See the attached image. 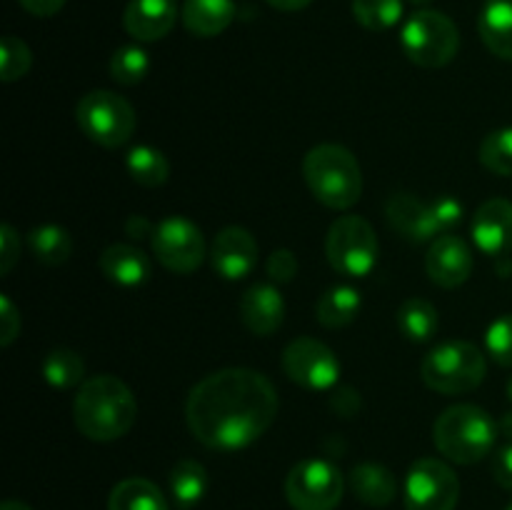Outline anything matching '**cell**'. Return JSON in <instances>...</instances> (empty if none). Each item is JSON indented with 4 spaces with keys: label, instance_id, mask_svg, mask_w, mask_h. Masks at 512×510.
Returning <instances> with one entry per match:
<instances>
[{
    "label": "cell",
    "instance_id": "6da1fadb",
    "mask_svg": "<svg viewBox=\"0 0 512 510\" xmlns=\"http://www.w3.org/2000/svg\"><path fill=\"white\" fill-rule=\"evenodd\" d=\"M278 408V393L268 375L250 368H223L205 375L190 390L185 420L200 443L233 453L265 435Z\"/></svg>",
    "mask_w": 512,
    "mask_h": 510
},
{
    "label": "cell",
    "instance_id": "7a4b0ae2",
    "mask_svg": "<svg viewBox=\"0 0 512 510\" xmlns=\"http://www.w3.org/2000/svg\"><path fill=\"white\" fill-rule=\"evenodd\" d=\"M138 400L133 390L115 375H95L80 383L73 400L75 428L95 443H110L133 428Z\"/></svg>",
    "mask_w": 512,
    "mask_h": 510
},
{
    "label": "cell",
    "instance_id": "3957f363",
    "mask_svg": "<svg viewBox=\"0 0 512 510\" xmlns=\"http://www.w3.org/2000/svg\"><path fill=\"white\" fill-rule=\"evenodd\" d=\"M303 178L315 200L333 210H348L363 195V168L348 148L323 143L303 158Z\"/></svg>",
    "mask_w": 512,
    "mask_h": 510
},
{
    "label": "cell",
    "instance_id": "277c9868",
    "mask_svg": "<svg viewBox=\"0 0 512 510\" xmlns=\"http://www.w3.org/2000/svg\"><path fill=\"white\" fill-rule=\"evenodd\" d=\"M498 423L488 410L460 403L443 410L433 425V443L450 463L473 465L493 450L498 440Z\"/></svg>",
    "mask_w": 512,
    "mask_h": 510
},
{
    "label": "cell",
    "instance_id": "5b68a950",
    "mask_svg": "<svg viewBox=\"0 0 512 510\" xmlns=\"http://www.w3.org/2000/svg\"><path fill=\"white\" fill-rule=\"evenodd\" d=\"M488 373L485 353L465 340H448L430 350L420 365V378L430 390L443 395L470 393Z\"/></svg>",
    "mask_w": 512,
    "mask_h": 510
},
{
    "label": "cell",
    "instance_id": "8992f818",
    "mask_svg": "<svg viewBox=\"0 0 512 510\" xmlns=\"http://www.w3.org/2000/svg\"><path fill=\"white\" fill-rule=\"evenodd\" d=\"M325 255L335 273L345 278H365L378 265V235L360 215H340L325 235Z\"/></svg>",
    "mask_w": 512,
    "mask_h": 510
},
{
    "label": "cell",
    "instance_id": "52a82bcc",
    "mask_svg": "<svg viewBox=\"0 0 512 510\" xmlns=\"http://www.w3.org/2000/svg\"><path fill=\"white\" fill-rule=\"evenodd\" d=\"M75 120L83 135L103 148H120L135 133V110L113 90H90L75 108Z\"/></svg>",
    "mask_w": 512,
    "mask_h": 510
},
{
    "label": "cell",
    "instance_id": "ba28073f",
    "mask_svg": "<svg viewBox=\"0 0 512 510\" xmlns=\"http://www.w3.org/2000/svg\"><path fill=\"white\" fill-rule=\"evenodd\" d=\"M400 45L420 68H443L458 55L460 35L448 15L438 10H418L405 20Z\"/></svg>",
    "mask_w": 512,
    "mask_h": 510
},
{
    "label": "cell",
    "instance_id": "9c48e42d",
    "mask_svg": "<svg viewBox=\"0 0 512 510\" xmlns=\"http://www.w3.org/2000/svg\"><path fill=\"white\" fill-rule=\"evenodd\" d=\"M343 490L340 468L323 458L303 460L285 478V498L295 510H335L343 500Z\"/></svg>",
    "mask_w": 512,
    "mask_h": 510
},
{
    "label": "cell",
    "instance_id": "30bf717a",
    "mask_svg": "<svg viewBox=\"0 0 512 510\" xmlns=\"http://www.w3.org/2000/svg\"><path fill=\"white\" fill-rule=\"evenodd\" d=\"M460 500V480L440 458H420L405 475V510H455Z\"/></svg>",
    "mask_w": 512,
    "mask_h": 510
},
{
    "label": "cell",
    "instance_id": "8fae6325",
    "mask_svg": "<svg viewBox=\"0 0 512 510\" xmlns=\"http://www.w3.org/2000/svg\"><path fill=\"white\" fill-rule=\"evenodd\" d=\"M150 245L160 265L178 275L193 273L205 260L203 230L183 215H170L160 220L150 235Z\"/></svg>",
    "mask_w": 512,
    "mask_h": 510
},
{
    "label": "cell",
    "instance_id": "7c38bea8",
    "mask_svg": "<svg viewBox=\"0 0 512 510\" xmlns=\"http://www.w3.org/2000/svg\"><path fill=\"white\" fill-rule=\"evenodd\" d=\"M283 370L295 385L308 390H330L340 380V360L315 338H295L283 350Z\"/></svg>",
    "mask_w": 512,
    "mask_h": 510
},
{
    "label": "cell",
    "instance_id": "4fadbf2b",
    "mask_svg": "<svg viewBox=\"0 0 512 510\" xmlns=\"http://www.w3.org/2000/svg\"><path fill=\"white\" fill-rule=\"evenodd\" d=\"M258 255V243L240 225L223 228L210 245V263L215 273L225 280L248 278L258 265Z\"/></svg>",
    "mask_w": 512,
    "mask_h": 510
},
{
    "label": "cell",
    "instance_id": "5bb4252c",
    "mask_svg": "<svg viewBox=\"0 0 512 510\" xmlns=\"http://www.w3.org/2000/svg\"><path fill=\"white\" fill-rule=\"evenodd\" d=\"M425 273L440 288H458L473 273V253L460 235L443 233L425 253Z\"/></svg>",
    "mask_w": 512,
    "mask_h": 510
},
{
    "label": "cell",
    "instance_id": "9a60e30c",
    "mask_svg": "<svg viewBox=\"0 0 512 510\" xmlns=\"http://www.w3.org/2000/svg\"><path fill=\"white\" fill-rule=\"evenodd\" d=\"M473 243L488 258H505L512 250V203L505 198H490L475 210L470 223Z\"/></svg>",
    "mask_w": 512,
    "mask_h": 510
},
{
    "label": "cell",
    "instance_id": "2e32d148",
    "mask_svg": "<svg viewBox=\"0 0 512 510\" xmlns=\"http://www.w3.org/2000/svg\"><path fill=\"white\" fill-rule=\"evenodd\" d=\"M385 215L395 233L403 235L410 243H433L438 238L440 228L435 220L430 203H423L410 193H395L390 195L388 205H385Z\"/></svg>",
    "mask_w": 512,
    "mask_h": 510
},
{
    "label": "cell",
    "instance_id": "e0dca14e",
    "mask_svg": "<svg viewBox=\"0 0 512 510\" xmlns=\"http://www.w3.org/2000/svg\"><path fill=\"white\" fill-rule=\"evenodd\" d=\"M240 320L253 335L268 338L283 325L285 300L270 283H255L240 298Z\"/></svg>",
    "mask_w": 512,
    "mask_h": 510
},
{
    "label": "cell",
    "instance_id": "ac0fdd59",
    "mask_svg": "<svg viewBox=\"0 0 512 510\" xmlns=\"http://www.w3.org/2000/svg\"><path fill=\"white\" fill-rule=\"evenodd\" d=\"M175 20H178L175 0H130L123 13L125 30L140 43L165 38L175 28Z\"/></svg>",
    "mask_w": 512,
    "mask_h": 510
},
{
    "label": "cell",
    "instance_id": "d6986e66",
    "mask_svg": "<svg viewBox=\"0 0 512 510\" xmlns=\"http://www.w3.org/2000/svg\"><path fill=\"white\" fill-rule=\"evenodd\" d=\"M98 265L100 273L120 288H138V285L148 283L150 273H153L148 255L128 243L108 245L100 253Z\"/></svg>",
    "mask_w": 512,
    "mask_h": 510
},
{
    "label": "cell",
    "instance_id": "ffe728a7",
    "mask_svg": "<svg viewBox=\"0 0 512 510\" xmlns=\"http://www.w3.org/2000/svg\"><path fill=\"white\" fill-rule=\"evenodd\" d=\"M183 25L198 38H215L235 18L233 0H185L180 8Z\"/></svg>",
    "mask_w": 512,
    "mask_h": 510
},
{
    "label": "cell",
    "instance_id": "44dd1931",
    "mask_svg": "<svg viewBox=\"0 0 512 510\" xmlns=\"http://www.w3.org/2000/svg\"><path fill=\"white\" fill-rule=\"evenodd\" d=\"M350 488H353L355 498L363 500L370 508H385L398 495V480L385 465L360 463L350 473Z\"/></svg>",
    "mask_w": 512,
    "mask_h": 510
},
{
    "label": "cell",
    "instance_id": "7402d4cb",
    "mask_svg": "<svg viewBox=\"0 0 512 510\" xmlns=\"http://www.w3.org/2000/svg\"><path fill=\"white\" fill-rule=\"evenodd\" d=\"M485 48L503 60H512V0H488L478 18Z\"/></svg>",
    "mask_w": 512,
    "mask_h": 510
},
{
    "label": "cell",
    "instance_id": "603a6c76",
    "mask_svg": "<svg viewBox=\"0 0 512 510\" xmlns=\"http://www.w3.org/2000/svg\"><path fill=\"white\" fill-rule=\"evenodd\" d=\"M363 298L353 285H333L315 303V318L325 328H345L358 318Z\"/></svg>",
    "mask_w": 512,
    "mask_h": 510
},
{
    "label": "cell",
    "instance_id": "cb8c5ba5",
    "mask_svg": "<svg viewBox=\"0 0 512 510\" xmlns=\"http://www.w3.org/2000/svg\"><path fill=\"white\" fill-rule=\"evenodd\" d=\"M108 510H170V505L148 478H125L110 490Z\"/></svg>",
    "mask_w": 512,
    "mask_h": 510
},
{
    "label": "cell",
    "instance_id": "d4e9b609",
    "mask_svg": "<svg viewBox=\"0 0 512 510\" xmlns=\"http://www.w3.org/2000/svg\"><path fill=\"white\" fill-rule=\"evenodd\" d=\"M125 170L143 188H160V185L168 183L170 163L163 150L153 148V145H135L125 155Z\"/></svg>",
    "mask_w": 512,
    "mask_h": 510
},
{
    "label": "cell",
    "instance_id": "484cf974",
    "mask_svg": "<svg viewBox=\"0 0 512 510\" xmlns=\"http://www.w3.org/2000/svg\"><path fill=\"white\" fill-rule=\"evenodd\" d=\"M398 328L413 343H428L440 328V315L425 298H408L398 308Z\"/></svg>",
    "mask_w": 512,
    "mask_h": 510
},
{
    "label": "cell",
    "instance_id": "4316f807",
    "mask_svg": "<svg viewBox=\"0 0 512 510\" xmlns=\"http://www.w3.org/2000/svg\"><path fill=\"white\" fill-rule=\"evenodd\" d=\"M208 490V473L198 460H180L170 470V493L183 510L195 508Z\"/></svg>",
    "mask_w": 512,
    "mask_h": 510
},
{
    "label": "cell",
    "instance_id": "83f0119b",
    "mask_svg": "<svg viewBox=\"0 0 512 510\" xmlns=\"http://www.w3.org/2000/svg\"><path fill=\"white\" fill-rule=\"evenodd\" d=\"M28 245L35 258L43 265H60L73 253V238H70V233L53 223H45L40 228L30 230Z\"/></svg>",
    "mask_w": 512,
    "mask_h": 510
},
{
    "label": "cell",
    "instance_id": "f1b7e54d",
    "mask_svg": "<svg viewBox=\"0 0 512 510\" xmlns=\"http://www.w3.org/2000/svg\"><path fill=\"white\" fill-rule=\"evenodd\" d=\"M43 378L53 388H73V385L83 383L85 378V363L75 350L58 348L50 350L43 360Z\"/></svg>",
    "mask_w": 512,
    "mask_h": 510
},
{
    "label": "cell",
    "instance_id": "f546056e",
    "mask_svg": "<svg viewBox=\"0 0 512 510\" xmlns=\"http://www.w3.org/2000/svg\"><path fill=\"white\" fill-rule=\"evenodd\" d=\"M478 158L490 173L512 178V128H500L485 135Z\"/></svg>",
    "mask_w": 512,
    "mask_h": 510
},
{
    "label": "cell",
    "instance_id": "4dcf8cb0",
    "mask_svg": "<svg viewBox=\"0 0 512 510\" xmlns=\"http://www.w3.org/2000/svg\"><path fill=\"white\" fill-rule=\"evenodd\" d=\"M353 15L363 28L390 30L403 18V0H353Z\"/></svg>",
    "mask_w": 512,
    "mask_h": 510
},
{
    "label": "cell",
    "instance_id": "1f68e13d",
    "mask_svg": "<svg viewBox=\"0 0 512 510\" xmlns=\"http://www.w3.org/2000/svg\"><path fill=\"white\" fill-rule=\"evenodd\" d=\"M150 70V58L140 45H123L110 58V75L120 85H138Z\"/></svg>",
    "mask_w": 512,
    "mask_h": 510
},
{
    "label": "cell",
    "instance_id": "d6a6232c",
    "mask_svg": "<svg viewBox=\"0 0 512 510\" xmlns=\"http://www.w3.org/2000/svg\"><path fill=\"white\" fill-rule=\"evenodd\" d=\"M30 65H33V55L28 45L15 35H5L0 43V78L5 83H15L28 75Z\"/></svg>",
    "mask_w": 512,
    "mask_h": 510
},
{
    "label": "cell",
    "instance_id": "836d02e7",
    "mask_svg": "<svg viewBox=\"0 0 512 510\" xmlns=\"http://www.w3.org/2000/svg\"><path fill=\"white\" fill-rule=\"evenodd\" d=\"M488 355L503 368H512V313L495 320L485 333Z\"/></svg>",
    "mask_w": 512,
    "mask_h": 510
},
{
    "label": "cell",
    "instance_id": "e575fe53",
    "mask_svg": "<svg viewBox=\"0 0 512 510\" xmlns=\"http://www.w3.org/2000/svg\"><path fill=\"white\" fill-rule=\"evenodd\" d=\"M265 270H268L273 283H290L295 273H298V258L293 255V250L278 248L265 260Z\"/></svg>",
    "mask_w": 512,
    "mask_h": 510
},
{
    "label": "cell",
    "instance_id": "d590c367",
    "mask_svg": "<svg viewBox=\"0 0 512 510\" xmlns=\"http://www.w3.org/2000/svg\"><path fill=\"white\" fill-rule=\"evenodd\" d=\"M430 208H433L435 220H438L440 233H450L455 225L463 223L465 208L458 198H453V195H443V198L433 200V203H430Z\"/></svg>",
    "mask_w": 512,
    "mask_h": 510
},
{
    "label": "cell",
    "instance_id": "8d00e7d4",
    "mask_svg": "<svg viewBox=\"0 0 512 510\" xmlns=\"http://www.w3.org/2000/svg\"><path fill=\"white\" fill-rule=\"evenodd\" d=\"M18 333H20V313L13 305V300H10L8 295H3V298H0V345L8 348V345L18 338Z\"/></svg>",
    "mask_w": 512,
    "mask_h": 510
},
{
    "label": "cell",
    "instance_id": "74e56055",
    "mask_svg": "<svg viewBox=\"0 0 512 510\" xmlns=\"http://www.w3.org/2000/svg\"><path fill=\"white\" fill-rule=\"evenodd\" d=\"M20 255V235L15 233L13 225L0 228V273L8 275L13 270L15 260Z\"/></svg>",
    "mask_w": 512,
    "mask_h": 510
},
{
    "label": "cell",
    "instance_id": "f35d334b",
    "mask_svg": "<svg viewBox=\"0 0 512 510\" xmlns=\"http://www.w3.org/2000/svg\"><path fill=\"white\" fill-rule=\"evenodd\" d=\"M493 475H495V483L503 485L505 490H512V443L495 453Z\"/></svg>",
    "mask_w": 512,
    "mask_h": 510
},
{
    "label": "cell",
    "instance_id": "ab89813d",
    "mask_svg": "<svg viewBox=\"0 0 512 510\" xmlns=\"http://www.w3.org/2000/svg\"><path fill=\"white\" fill-rule=\"evenodd\" d=\"M18 3L20 8L28 10L35 18H50V15H55L58 10H63L65 0H18Z\"/></svg>",
    "mask_w": 512,
    "mask_h": 510
},
{
    "label": "cell",
    "instance_id": "60d3db41",
    "mask_svg": "<svg viewBox=\"0 0 512 510\" xmlns=\"http://www.w3.org/2000/svg\"><path fill=\"white\" fill-rule=\"evenodd\" d=\"M125 230H128L130 238L140 240V238H145V235H153L155 228L148 223V220L140 218V215H133V218L128 220V225H125Z\"/></svg>",
    "mask_w": 512,
    "mask_h": 510
},
{
    "label": "cell",
    "instance_id": "b9f144b4",
    "mask_svg": "<svg viewBox=\"0 0 512 510\" xmlns=\"http://www.w3.org/2000/svg\"><path fill=\"white\" fill-rule=\"evenodd\" d=\"M275 10H285V13H295V10L308 8L313 0H268Z\"/></svg>",
    "mask_w": 512,
    "mask_h": 510
},
{
    "label": "cell",
    "instance_id": "7bdbcfd3",
    "mask_svg": "<svg viewBox=\"0 0 512 510\" xmlns=\"http://www.w3.org/2000/svg\"><path fill=\"white\" fill-rule=\"evenodd\" d=\"M498 428H500V433L505 435V438H512V410H510V413L503 415V420H500Z\"/></svg>",
    "mask_w": 512,
    "mask_h": 510
},
{
    "label": "cell",
    "instance_id": "ee69618b",
    "mask_svg": "<svg viewBox=\"0 0 512 510\" xmlns=\"http://www.w3.org/2000/svg\"><path fill=\"white\" fill-rule=\"evenodd\" d=\"M0 510H30V508L25 503H20V500H5Z\"/></svg>",
    "mask_w": 512,
    "mask_h": 510
},
{
    "label": "cell",
    "instance_id": "f6af8a7d",
    "mask_svg": "<svg viewBox=\"0 0 512 510\" xmlns=\"http://www.w3.org/2000/svg\"><path fill=\"white\" fill-rule=\"evenodd\" d=\"M410 3H413V5H428V3H433V0H410Z\"/></svg>",
    "mask_w": 512,
    "mask_h": 510
},
{
    "label": "cell",
    "instance_id": "bcb514c9",
    "mask_svg": "<svg viewBox=\"0 0 512 510\" xmlns=\"http://www.w3.org/2000/svg\"><path fill=\"white\" fill-rule=\"evenodd\" d=\"M508 395H510V400H512V378H510V383H508Z\"/></svg>",
    "mask_w": 512,
    "mask_h": 510
},
{
    "label": "cell",
    "instance_id": "7dc6e473",
    "mask_svg": "<svg viewBox=\"0 0 512 510\" xmlns=\"http://www.w3.org/2000/svg\"><path fill=\"white\" fill-rule=\"evenodd\" d=\"M508 510H512V503H510V505H508Z\"/></svg>",
    "mask_w": 512,
    "mask_h": 510
}]
</instances>
